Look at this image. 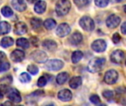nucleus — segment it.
<instances>
[{"label": "nucleus", "mask_w": 126, "mask_h": 106, "mask_svg": "<svg viewBox=\"0 0 126 106\" xmlns=\"http://www.w3.org/2000/svg\"><path fill=\"white\" fill-rule=\"evenodd\" d=\"M19 80L23 83H29L31 80V77L27 73L23 72L19 75Z\"/></svg>", "instance_id": "29"}, {"label": "nucleus", "mask_w": 126, "mask_h": 106, "mask_svg": "<svg viewBox=\"0 0 126 106\" xmlns=\"http://www.w3.org/2000/svg\"><path fill=\"white\" fill-rule=\"evenodd\" d=\"M80 26L86 31L91 32L94 29V22L89 16H83L80 18L79 21Z\"/></svg>", "instance_id": "3"}, {"label": "nucleus", "mask_w": 126, "mask_h": 106, "mask_svg": "<svg viewBox=\"0 0 126 106\" xmlns=\"http://www.w3.org/2000/svg\"><path fill=\"white\" fill-rule=\"evenodd\" d=\"M27 25L21 21L17 22L14 26V32L16 35H24L27 32Z\"/></svg>", "instance_id": "14"}, {"label": "nucleus", "mask_w": 126, "mask_h": 106, "mask_svg": "<svg viewBox=\"0 0 126 106\" xmlns=\"http://www.w3.org/2000/svg\"><path fill=\"white\" fill-rule=\"evenodd\" d=\"M11 4L13 8L19 12H22L27 8V4L24 0H12Z\"/></svg>", "instance_id": "15"}, {"label": "nucleus", "mask_w": 126, "mask_h": 106, "mask_svg": "<svg viewBox=\"0 0 126 106\" xmlns=\"http://www.w3.org/2000/svg\"><path fill=\"white\" fill-rule=\"evenodd\" d=\"M6 55L3 52H0V64L6 61Z\"/></svg>", "instance_id": "38"}, {"label": "nucleus", "mask_w": 126, "mask_h": 106, "mask_svg": "<svg viewBox=\"0 0 126 106\" xmlns=\"http://www.w3.org/2000/svg\"><path fill=\"white\" fill-rule=\"evenodd\" d=\"M10 66L9 62L7 61H4L3 63H1L0 64V73L7 71V70L10 69Z\"/></svg>", "instance_id": "32"}, {"label": "nucleus", "mask_w": 126, "mask_h": 106, "mask_svg": "<svg viewBox=\"0 0 126 106\" xmlns=\"http://www.w3.org/2000/svg\"><path fill=\"white\" fill-rule=\"evenodd\" d=\"M30 58L32 61H35L36 63H41L47 61L48 56L45 52L41 51V50H36L32 52V54L30 55Z\"/></svg>", "instance_id": "6"}, {"label": "nucleus", "mask_w": 126, "mask_h": 106, "mask_svg": "<svg viewBox=\"0 0 126 106\" xmlns=\"http://www.w3.org/2000/svg\"><path fill=\"white\" fill-rule=\"evenodd\" d=\"M68 78H69V74L67 72H61L56 77V81L58 84L63 85L67 81Z\"/></svg>", "instance_id": "21"}, {"label": "nucleus", "mask_w": 126, "mask_h": 106, "mask_svg": "<svg viewBox=\"0 0 126 106\" xmlns=\"http://www.w3.org/2000/svg\"><path fill=\"white\" fill-rule=\"evenodd\" d=\"M13 44V39L10 37H4L0 42V45L4 48L9 47Z\"/></svg>", "instance_id": "22"}, {"label": "nucleus", "mask_w": 126, "mask_h": 106, "mask_svg": "<svg viewBox=\"0 0 126 106\" xmlns=\"http://www.w3.org/2000/svg\"><path fill=\"white\" fill-rule=\"evenodd\" d=\"M10 31V24L7 21L0 22V35L7 34Z\"/></svg>", "instance_id": "20"}, {"label": "nucleus", "mask_w": 126, "mask_h": 106, "mask_svg": "<svg viewBox=\"0 0 126 106\" xmlns=\"http://www.w3.org/2000/svg\"></svg>", "instance_id": "43"}, {"label": "nucleus", "mask_w": 126, "mask_h": 106, "mask_svg": "<svg viewBox=\"0 0 126 106\" xmlns=\"http://www.w3.org/2000/svg\"><path fill=\"white\" fill-rule=\"evenodd\" d=\"M27 71L30 74L35 75H37L38 74V68L35 65H32H32H29L27 66Z\"/></svg>", "instance_id": "30"}, {"label": "nucleus", "mask_w": 126, "mask_h": 106, "mask_svg": "<svg viewBox=\"0 0 126 106\" xmlns=\"http://www.w3.org/2000/svg\"><path fill=\"white\" fill-rule=\"evenodd\" d=\"M70 31H71V28L69 25L66 23H62L58 27L56 30V34L58 36L63 38L69 35Z\"/></svg>", "instance_id": "10"}, {"label": "nucleus", "mask_w": 126, "mask_h": 106, "mask_svg": "<svg viewBox=\"0 0 126 106\" xmlns=\"http://www.w3.org/2000/svg\"><path fill=\"white\" fill-rule=\"evenodd\" d=\"M82 84V78L80 76L73 77L69 81V86L72 89H76Z\"/></svg>", "instance_id": "18"}, {"label": "nucleus", "mask_w": 126, "mask_h": 106, "mask_svg": "<svg viewBox=\"0 0 126 106\" xmlns=\"http://www.w3.org/2000/svg\"><path fill=\"white\" fill-rule=\"evenodd\" d=\"M103 96L106 98V99H111V97H113L114 96V93L113 91H109V90H106V91H104L103 92Z\"/></svg>", "instance_id": "36"}, {"label": "nucleus", "mask_w": 126, "mask_h": 106, "mask_svg": "<svg viewBox=\"0 0 126 106\" xmlns=\"http://www.w3.org/2000/svg\"><path fill=\"white\" fill-rule=\"evenodd\" d=\"M4 92L7 94V98L13 103H18L21 101V97L20 95V93L13 88H9L4 90Z\"/></svg>", "instance_id": "4"}, {"label": "nucleus", "mask_w": 126, "mask_h": 106, "mask_svg": "<svg viewBox=\"0 0 126 106\" xmlns=\"http://www.w3.org/2000/svg\"><path fill=\"white\" fill-rule=\"evenodd\" d=\"M83 56V52L81 51H79V50L75 51L72 55V63H78L82 59Z\"/></svg>", "instance_id": "23"}, {"label": "nucleus", "mask_w": 126, "mask_h": 106, "mask_svg": "<svg viewBox=\"0 0 126 106\" xmlns=\"http://www.w3.org/2000/svg\"><path fill=\"white\" fill-rule=\"evenodd\" d=\"M58 97L60 100L63 102H68L72 100V94L69 89H63L58 92Z\"/></svg>", "instance_id": "12"}, {"label": "nucleus", "mask_w": 126, "mask_h": 106, "mask_svg": "<svg viewBox=\"0 0 126 106\" xmlns=\"http://www.w3.org/2000/svg\"><path fill=\"white\" fill-rule=\"evenodd\" d=\"M94 3L99 7H105L109 4V0H94Z\"/></svg>", "instance_id": "31"}, {"label": "nucleus", "mask_w": 126, "mask_h": 106, "mask_svg": "<svg viewBox=\"0 0 126 106\" xmlns=\"http://www.w3.org/2000/svg\"><path fill=\"white\" fill-rule=\"evenodd\" d=\"M69 40L72 45H78L79 44L81 43L83 40V36L81 33H80L79 32H75L69 37Z\"/></svg>", "instance_id": "16"}, {"label": "nucleus", "mask_w": 126, "mask_h": 106, "mask_svg": "<svg viewBox=\"0 0 126 106\" xmlns=\"http://www.w3.org/2000/svg\"><path fill=\"white\" fill-rule=\"evenodd\" d=\"M106 63V59L103 58H94L92 59L88 64V70L92 73L100 72Z\"/></svg>", "instance_id": "1"}, {"label": "nucleus", "mask_w": 126, "mask_h": 106, "mask_svg": "<svg viewBox=\"0 0 126 106\" xmlns=\"http://www.w3.org/2000/svg\"><path fill=\"white\" fill-rule=\"evenodd\" d=\"M89 0H74L75 4L78 7H84L89 4Z\"/></svg>", "instance_id": "34"}, {"label": "nucleus", "mask_w": 126, "mask_h": 106, "mask_svg": "<svg viewBox=\"0 0 126 106\" xmlns=\"http://www.w3.org/2000/svg\"><path fill=\"white\" fill-rule=\"evenodd\" d=\"M4 97V92H3V89L0 87V99H2Z\"/></svg>", "instance_id": "40"}, {"label": "nucleus", "mask_w": 126, "mask_h": 106, "mask_svg": "<svg viewBox=\"0 0 126 106\" xmlns=\"http://www.w3.org/2000/svg\"><path fill=\"white\" fill-rule=\"evenodd\" d=\"M112 41L114 44H119L120 41H121V36L120 35V34L117 32L114 33L112 37Z\"/></svg>", "instance_id": "37"}, {"label": "nucleus", "mask_w": 126, "mask_h": 106, "mask_svg": "<svg viewBox=\"0 0 126 106\" xmlns=\"http://www.w3.org/2000/svg\"><path fill=\"white\" fill-rule=\"evenodd\" d=\"M44 26L47 30H52L56 26V21L52 18H48L45 20V21L44 22Z\"/></svg>", "instance_id": "24"}, {"label": "nucleus", "mask_w": 126, "mask_h": 106, "mask_svg": "<svg viewBox=\"0 0 126 106\" xmlns=\"http://www.w3.org/2000/svg\"><path fill=\"white\" fill-rule=\"evenodd\" d=\"M42 46L49 51H53L57 48V44L52 40H45L42 43Z\"/></svg>", "instance_id": "19"}, {"label": "nucleus", "mask_w": 126, "mask_h": 106, "mask_svg": "<svg viewBox=\"0 0 126 106\" xmlns=\"http://www.w3.org/2000/svg\"><path fill=\"white\" fill-rule=\"evenodd\" d=\"M29 3H35V1H37L38 0H27Z\"/></svg>", "instance_id": "41"}, {"label": "nucleus", "mask_w": 126, "mask_h": 106, "mask_svg": "<svg viewBox=\"0 0 126 106\" xmlns=\"http://www.w3.org/2000/svg\"><path fill=\"white\" fill-rule=\"evenodd\" d=\"M107 46L106 42L103 39H98L94 41L92 44V48L97 52H103L106 50Z\"/></svg>", "instance_id": "9"}, {"label": "nucleus", "mask_w": 126, "mask_h": 106, "mask_svg": "<svg viewBox=\"0 0 126 106\" xmlns=\"http://www.w3.org/2000/svg\"><path fill=\"white\" fill-rule=\"evenodd\" d=\"M121 32H122L123 34L126 35V21L124 22L121 26Z\"/></svg>", "instance_id": "39"}, {"label": "nucleus", "mask_w": 126, "mask_h": 106, "mask_svg": "<svg viewBox=\"0 0 126 106\" xmlns=\"http://www.w3.org/2000/svg\"><path fill=\"white\" fill-rule=\"evenodd\" d=\"M46 7H47L46 2L42 0H39L36 1L34 7V10L38 14H41L46 10Z\"/></svg>", "instance_id": "17"}, {"label": "nucleus", "mask_w": 126, "mask_h": 106, "mask_svg": "<svg viewBox=\"0 0 126 106\" xmlns=\"http://www.w3.org/2000/svg\"><path fill=\"white\" fill-rule=\"evenodd\" d=\"M12 80H12V78H11L10 76H7V77H3V78L1 80V83H2L3 85L6 86V85H7V84L11 83Z\"/></svg>", "instance_id": "35"}, {"label": "nucleus", "mask_w": 126, "mask_h": 106, "mask_svg": "<svg viewBox=\"0 0 126 106\" xmlns=\"http://www.w3.org/2000/svg\"><path fill=\"white\" fill-rule=\"evenodd\" d=\"M49 80V77L47 75H44L40 77L39 79H38V83H37L38 84V86H39V87H44L48 83Z\"/></svg>", "instance_id": "27"}, {"label": "nucleus", "mask_w": 126, "mask_h": 106, "mask_svg": "<svg viewBox=\"0 0 126 106\" xmlns=\"http://www.w3.org/2000/svg\"><path fill=\"white\" fill-rule=\"evenodd\" d=\"M1 13L4 17H10L13 15V10L12 9L8 6H4L1 8Z\"/></svg>", "instance_id": "28"}, {"label": "nucleus", "mask_w": 126, "mask_h": 106, "mask_svg": "<svg viewBox=\"0 0 126 106\" xmlns=\"http://www.w3.org/2000/svg\"><path fill=\"white\" fill-rule=\"evenodd\" d=\"M63 67V62L61 60L53 59L50 60L47 62L45 65V68L49 71H53L56 72L60 69H61Z\"/></svg>", "instance_id": "5"}, {"label": "nucleus", "mask_w": 126, "mask_h": 106, "mask_svg": "<svg viewBox=\"0 0 126 106\" xmlns=\"http://www.w3.org/2000/svg\"><path fill=\"white\" fill-rule=\"evenodd\" d=\"M71 8V3L69 0H59L55 6V11L58 15L63 16L66 15Z\"/></svg>", "instance_id": "2"}, {"label": "nucleus", "mask_w": 126, "mask_h": 106, "mask_svg": "<svg viewBox=\"0 0 126 106\" xmlns=\"http://www.w3.org/2000/svg\"><path fill=\"white\" fill-rule=\"evenodd\" d=\"M123 9H124V11H125V13H126V5H125V6H124V8H123Z\"/></svg>", "instance_id": "42"}, {"label": "nucleus", "mask_w": 126, "mask_h": 106, "mask_svg": "<svg viewBox=\"0 0 126 106\" xmlns=\"http://www.w3.org/2000/svg\"><path fill=\"white\" fill-rule=\"evenodd\" d=\"M124 52L120 50V49H117V50H115L114 51L111 55V62L114 63H120L124 59Z\"/></svg>", "instance_id": "11"}, {"label": "nucleus", "mask_w": 126, "mask_h": 106, "mask_svg": "<svg viewBox=\"0 0 126 106\" xmlns=\"http://www.w3.org/2000/svg\"><path fill=\"white\" fill-rule=\"evenodd\" d=\"M89 100H90L91 103H92L94 104V105H99V104L100 103V97H99L97 95H96V94L92 95V96L90 97Z\"/></svg>", "instance_id": "33"}, {"label": "nucleus", "mask_w": 126, "mask_h": 106, "mask_svg": "<svg viewBox=\"0 0 126 106\" xmlns=\"http://www.w3.org/2000/svg\"><path fill=\"white\" fill-rule=\"evenodd\" d=\"M31 26L33 29L36 30L41 27L42 25V20L38 18H32L30 21Z\"/></svg>", "instance_id": "26"}, {"label": "nucleus", "mask_w": 126, "mask_h": 106, "mask_svg": "<svg viewBox=\"0 0 126 106\" xmlns=\"http://www.w3.org/2000/svg\"><path fill=\"white\" fill-rule=\"evenodd\" d=\"M24 57H25L24 52L19 49H16L10 54V58H11L12 61L16 63L22 61L24 60Z\"/></svg>", "instance_id": "13"}, {"label": "nucleus", "mask_w": 126, "mask_h": 106, "mask_svg": "<svg viewBox=\"0 0 126 106\" xmlns=\"http://www.w3.org/2000/svg\"><path fill=\"white\" fill-rule=\"evenodd\" d=\"M120 22H121V18L115 14H112L109 15L106 21L107 27L110 29H114L120 25Z\"/></svg>", "instance_id": "8"}, {"label": "nucleus", "mask_w": 126, "mask_h": 106, "mask_svg": "<svg viewBox=\"0 0 126 106\" xmlns=\"http://www.w3.org/2000/svg\"><path fill=\"white\" fill-rule=\"evenodd\" d=\"M16 45L18 46L22 47L24 49H27L30 46V42L28 41L27 39L24 38H18L16 41Z\"/></svg>", "instance_id": "25"}, {"label": "nucleus", "mask_w": 126, "mask_h": 106, "mask_svg": "<svg viewBox=\"0 0 126 106\" xmlns=\"http://www.w3.org/2000/svg\"><path fill=\"white\" fill-rule=\"evenodd\" d=\"M118 79V73L114 69H111L106 72L104 76V81L109 85H112L117 82Z\"/></svg>", "instance_id": "7"}]
</instances>
